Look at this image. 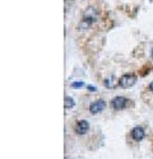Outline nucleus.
<instances>
[{"label": "nucleus", "mask_w": 153, "mask_h": 159, "mask_svg": "<svg viewBox=\"0 0 153 159\" xmlns=\"http://www.w3.org/2000/svg\"><path fill=\"white\" fill-rule=\"evenodd\" d=\"M135 83H137V75H134V74H124L119 79V87L124 88V89L131 88L135 85Z\"/></svg>", "instance_id": "nucleus-1"}, {"label": "nucleus", "mask_w": 153, "mask_h": 159, "mask_svg": "<svg viewBox=\"0 0 153 159\" xmlns=\"http://www.w3.org/2000/svg\"><path fill=\"white\" fill-rule=\"evenodd\" d=\"M128 106V98L123 97V95H119V97H115L112 101H111V107H112L115 111H121Z\"/></svg>", "instance_id": "nucleus-2"}, {"label": "nucleus", "mask_w": 153, "mask_h": 159, "mask_svg": "<svg viewBox=\"0 0 153 159\" xmlns=\"http://www.w3.org/2000/svg\"><path fill=\"white\" fill-rule=\"evenodd\" d=\"M105 108H106V102L103 99H97L89 106V112L92 115H97V113H101Z\"/></svg>", "instance_id": "nucleus-3"}, {"label": "nucleus", "mask_w": 153, "mask_h": 159, "mask_svg": "<svg viewBox=\"0 0 153 159\" xmlns=\"http://www.w3.org/2000/svg\"><path fill=\"white\" fill-rule=\"evenodd\" d=\"M88 130H89L88 121H86V120H79V121L76 122V125H75V132L76 134L84 135V134L88 132Z\"/></svg>", "instance_id": "nucleus-4"}, {"label": "nucleus", "mask_w": 153, "mask_h": 159, "mask_svg": "<svg viewBox=\"0 0 153 159\" xmlns=\"http://www.w3.org/2000/svg\"><path fill=\"white\" fill-rule=\"evenodd\" d=\"M130 135H131V137H133V140H134V141H142V140L144 139V136H145V131H144L143 127H140V126H135L134 129L131 130Z\"/></svg>", "instance_id": "nucleus-5"}, {"label": "nucleus", "mask_w": 153, "mask_h": 159, "mask_svg": "<svg viewBox=\"0 0 153 159\" xmlns=\"http://www.w3.org/2000/svg\"><path fill=\"white\" fill-rule=\"evenodd\" d=\"M116 84H119V82L117 80H115V78L114 76H111V78H109V79H105V85L107 87V88H114Z\"/></svg>", "instance_id": "nucleus-6"}, {"label": "nucleus", "mask_w": 153, "mask_h": 159, "mask_svg": "<svg viewBox=\"0 0 153 159\" xmlns=\"http://www.w3.org/2000/svg\"><path fill=\"white\" fill-rule=\"evenodd\" d=\"M74 104H75V102H74V99H73L72 97H65V108L67 109H69V108H73L74 107Z\"/></svg>", "instance_id": "nucleus-7"}, {"label": "nucleus", "mask_w": 153, "mask_h": 159, "mask_svg": "<svg viewBox=\"0 0 153 159\" xmlns=\"http://www.w3.org/2000/svg\"><path fill=\"white\" fill-rule=\"evenodd\" d=\"M72 87L73 88H82V87H84V83L83 82H74V83H72Z\"/></svg>", "instance_id": "nucleus-8"}, {"label": "nucleus", "mask_w": 153, "mask_h": 159, "mask_svg": "<svg viewBox=\"0 0 153 159\" xmlns=\"http://www.w3.org/2000/svg\"><path fill=\"white\" fill-rule=\"evenodd\" d=\"M87 88H88V89L91 90V92H96V88H95V87H92V85H87Z\"/></svg>", "instance_id": "nucleus-9"}, {"label": "nucleus", "mask_w": 153, "mask_h": 159, "mask_svg": "<svg viewBox=\"0 0 153 159\" xmlns=\"http://www.w3.org/2000/svg\"><path fill=\"white\" fill-rule=\"evenodd\" d=\"M148 89H149V92H152V93H153V82L148 85Z\"/></svg>", "instance_id": "nucleus-10"}]
</instances>
